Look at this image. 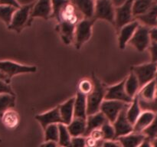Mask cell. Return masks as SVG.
Instances as JSON below:
<instances>
[{"instance_id":"cell-29","label":"cell","mask_w":157,"mask_h":147,"mask_svg":"<svg viewBox=\"0 0 157 147\" xmlns=\"http://www.w3.org/2000/svg\"><path fill=\"white\" fill-rule=\"evenodd\" d=\"M15 107V95L11 93L0 94V117L7 110Z\"/></svg>"},{"instance_id":"cell-27","label":"cell","mask_w":157,"mask_h":147,"mask_svg":"<svg viewBox=\"0 0 157 147\" xmlns=\"http://www.w3.org/2000/svg\"><path fill=\"white\" fill-rule=\"evenodd\" d=\"M124 85H125L126 92L130 97L133 98L138 93V90L140 89L139 81L136 75L132 71L130 72V75L127 78H125Z\"/></svg>"},{"instance_id":"cell-4","label":"cell","mask_w":157,"mask_h":147,"mask_svg":"<svg viewBox=\"0 0 157 147\" xmlns=\"http://www.w3.org/2000/svg\"><path fill=\"white\" fill-rule=\"evenodd\" d=\"M94 21V19L83 18L77 24L74 36V41L77 49L81 48L83 44L90 38Z\"/></svg>"},{"instance_id":"cell-25","label":"cell","mask_w":157,"mask_h":147,"mask_svg":"<svg viewBox=\"0 0 157 147\" xmlns=\"http://www.w3.org/2000/svg\"><path fill=\"white\" fill-rule=\"evenodd\" d=\"M156 80L154 79L140 89V92L137 93L138 97L141 100L150 102V101L153 100L154 98L155 95H156Z\"/></svg>"},{"instance_id":"cell-19","label":"cell","mask_w":157,"mask_h":147,"mask_svg":"<svg viewBox=\"0 0 157 147\" xmlns=\"http://www.w3.org/2000/svg\"><path fill=\"white\" fill-rule=\"evenodd\" d=\"M74 105H75V97H72L58 106V110L61 115L62 123L64 125H68L73 119Z\"/></svg>"},{"instance_id":"cell-13","label":"cell","mask_w":157,"mask_h":147,"mask_svg":"<svg viewBox=\"0 0 157 147\" xmlns=\"http://www.w3.org/2000/svg\"><path fill=\"white\" fill-rule=\"evenodd\" d=\"M52 15V6L51 0H37L35 2L32 12L31 20L35 18H41L44 19L51 18Z\"/></svg>"},{"instance_id":"cell-11","label":"cell","mask_w":157,"mask_h":147,"mask_svg":"<svg viewBox=\"0 0 157 147\" xmlns=\"http://www.w3.org/2000/svg\"><path fill=\"white\" fill-rule=\"evenodd\" d=\"M124 84H125V79L115 85L107 87L104 100L121 101V102H124L128 104H131L133 98L130 97L127 94Z\"/></svg>"},{"instance_id":"cell-22","label":"cell","mask_w":157,"mask_h":147,"mask_svg":"<svg viewBox=\"0 0 157 147\" xmlns=\"http://www.w3.org/2000/svg\"><path fill=\"white\" fill-rule=\"evenodd\" d=\"M155 115L156 113L151 111L142 112L133 125V132L142 133V132L151 123L154 119Z\"/></svg>"},{"instance_id":"cell-30","label":"cell","mask_w":157,"mask_h":147,"mask_svg":"<svg viewBox=\"0 0 157 147\" xmlns=\"http://www.w3.org/2000/svg\"><path fill=\"white\" fill-rule=\"evenodd\" d=\"M58 130H59V136H58V144L59 146L67 147L72 137L67 130V126L63 123H59Z\"/></svg>"},{"instance_id":"cell-50","label":"cell","mask_w":157,"mask_h":147,"mask_svg":"<svg viewBox=\"0 0 157 147\" xmlns=\"http://www.w3.org/2000/svg\"><path fill=\"white\" fill-rule=\"evenodd\" d=\"M156 79L157 80V70H156Z\"/></svg>"},{"instance_id":"cell-14","label":"cell","mask_w":157,"mask_h":147,"mask_svg":"<svg viewBox=\"0 0 157 147\" xmlns=\"http://www.w3.org/2000/svg\"><path fill=\"white\" fill-rule=\"evenodd\" d=\"M35 119L40 123V124H41V126L44 130L46 127L48 126L49 125H52V124L62 123L58 107H55L54 109L45 112V113L37 114L35 116Z\"/></svg>"},{"instance_id":"cell-34","label":"cell","mask_w":157,"mask_h":147,"mask_svg":"<svg viewBox=\"0 0 157 147\" xmlns=\"http://www.w3.org/2000/svg\"><path fill=\"white\" fill-rule=\"evenodd\" d=\"M139 104H140V106L141 110H142L143 111H151L155 113H157V80H156V95H155L153 100L150 101V102H147V101L141 100L139 99Z\"/></svg>"},{"instance_id":"cell-1","label":"cell","mask_w":157,"mask_h":147,"mask_svg":"<svg viewBox=\"0 0 157 147\" xmlns=\"http://www.w3.org/2000/svg\"><path fill=\"white\" fill-rule=\"evenodd\" d=\"M93 89L90 93L87 95V114H94L100 111L101 104L104 100L106 93V87L96 76L92 75Z\"/></svg>"},{"instance_id":"cell-41","label":"cell","mask_w":157,"mask_h":147,"mask_svg":"<svg viewBox=\"0 0 157 147\" xmlns=\"http://www.w3.org/2000/svg\"><path fill=\"white\" fill-rule=\"evenodd\" d=\"M0 5L12 6L15 9H18L21 6V5L17 2V0H0Z\"/></svg>"},{"instance_id":"cell-49","label":"cell","mask_w":157,"mask_h":147,"mask_svg":"<svg viewBox=\"0 0 157 147\" xmlns=\"http://www.w3.org/2000/svg\"><path fill=\"white\" fill-rule=\"evenodd\" d=\"M103 142H104V140H103V141H101V142H100L98 144V145H96V146H95V147H101V145H102Z\"/></svg>"},{"instance_id":"cell-12","label":"cell","mask_w":157,"mask_h":147,"mask_svg":"<svg viewBox=\"0 0 157 147\" xmlns=\"http://www.w3.org/2000/svg\"><path fill=\"white\" fill-rule=\"evenodd\" d=\"M127 108L123 110L113 123V126L115 130V139L133 132V126L129 122L126 115Z\"/></svg>"},{"instance_id":"cell-52","label":"cell","mask_w":157,"mask_h":147,"mask_svg":"<svg viewBox=\"0 0 157 147\" xmlns=\"http://www.w3.org/2000/svg\"><path fill=\"white\" fill-rule=\"evenodd\" d=\"M58 147H62V146H58Z\"/></svg>"},{"instance_id":"cell-32","label":"cell","mask_w":157,"mask_h":147,"mask_svg":"<svg viewBox=\"0 0 157 147\" xmlns=\"http://www.w3.org/2000/svg\"><path fill=\"white\" fill-rule=\"evenodd\" d=\"M16 9L12 6L0 5V20L9 26Z\"/></svg>"},{"instance_id":"cell-46","label":"cell","mask_w":157,"mask_h":147,"mask_svg":"<svg viewBox=\"0 0 157 147\" xmlns=\"http://www.w3.org/2000/svg\"><path fill=\"white\" fill-rule=\"evenodd\" d=\"M138 147H153L152 146V143H151V141L149 140L148 139L146 138L144 141L140 143V145H139Z\"/></svg>"},{"instance_id":"cell-37","label":"cell","mask_w":157,"mask_h":147,"mask_svg":"<svg viewBox=\"0 0 157 147\" xmlns=\"http://www.w3.org/2000/svg\"><path fill=\"white\" fill-rule=\"evenodd\" d=\"M67 147H85V138L82 136L72 137Z\"/></svg>"},{"instance_id":"cell-10","label":"cell","mask_w":157,"mask_h":147,"mask_svg":"<svg viewBox=\"0 0 157 147\" xmlns=\"http://www.w3.org/2000/svg\"><path fill=\"white\" fill-rule=\"evenodd\" d=\"M83 18H84L78 10L76 6L70 0V2L61 9L55 19L58 23H67V24L77 25V24Z\"/></svg>"},{"instance_id":"cell-17","label":"cell","mask_w":157,"mask_h":147,"mask_svg":"<svg viewBox=\"0 0 157 147\" xmlns=\"http://www.w3.org/2000/svg\"><path fill=\"white\" fill-rule=\"evenodd\" d=\"M87 96L78 90L75 97L74 118L87 119Z\"/></svg>"},{"instance_id":"cell-39","label":"cell","mask_w":157,"mask_h":147,"mask_svg":"<svg viewBox=\"0 0 157 147\" xmlns=\"http://www.w3.org/2000/svg\"><path fill=\"white\" fill-rule=\"evenodd\" d=\"M2 93H11V94H15L13 90L12 89L11 86L9 83L6 81H0V94Z\"/></svg>"},{"instance_id":"cell-31","label":"cell","mask_w":157,"mask_h":147,"mask_svg":"<svg viewBox=\"0 0 157 147\" xmlns=\"http://www.w3.org/2000/svg\"><path fill=\"white\" fill-rule=\"evenodd\" d=\"M44 141L45 142H55L58 143L59 130L58 124H52L44 129Z\"/></svg>"},{"instance_id":"cell-51","label":"cell","mask_w":157,"mask_h":147,"mask_svg":"<svg viewBox=\"0 0 157 147\" xmlns=\"http://www.w3.org/2000/svg\"><path fill=\"white\" fill-rule=\"evenodd\" d=\"M1 142H2V139H0V143H1Z\"/></svg>"},{"instance_id":"cell-44","label":"cell","mask_w":157,"mask_h":147,"mask_svg":"<svg viewBox=\"0 0 157 147\" xmlns=\"http://www.w3.org/2000/svg\"><path fill=\"white\" fill-rule=\"evenodd\" d=\"M150 36L151 41L157 42V26L150 29Z\"/></svg>"},{"instance_id":"cell-45","label":"cell","mask_w":157,"mask_h":147,"mask_svg":"<svg viewBox=\"0 0 157 147\" xmlns=\"http://www.w3.org/2000/svg\"><path fill=\"white\" fill-rule=\"evenodd\" d=\"M39 147H58V144L55 142H45Z\"/></svg>"},{"instance_id":"cell-7","label":"cell","mask_w":157,"mask_h":147,"mask_svg":"<svg viewBox=\"0 0 157 147\" xmlns=\"http://www.w3.org/2000/svg\"><path fill=\"white\" fill-rule=\"evenodd\" d=\"M133 0H126L125 2L118 7L115 8L114 26L120 30L123 26L134 21L133 15Z\"/></svg>"},{"instance_id":"cell-6","label":"cell","mask_w":157,"mask_h":147,"mask_svg":"<svg viewBox=\"0 0 157 147\" xmlns=\"http://www.w3.org/2000/svg\"><path fill=\"white\" fill-rule=\"evenodd\" d=\"M115 7L112 0H95L94 19L104 20L114 26Z\"/></svg>"},{"instance_id":"cell-2","label":"cell","mask_w":157,"mask_h":147,"mask_svg":"<svg viewBox=\"0 0 157 147\" xmlns=\"http://www.w3.org/2000/svg\"><path fill=\"white\" fill-rule=\"evenodd\" d=\"M35 2L30 4L21 6L16 9L12 16V21L8 26L9 29L13 30L16 32H20L25 27L30 26L32 21L31 20V12Z\"/></svg>"},{"instance_id":"cell-42","label":"cell","mask_w":157,"mask_h":147,"mask_svg":"<svg viewBox=\"0 0 157 147\" xmlns=\"http://www.w3.org/2000/svg\"><path fill=\"white\" fill-rule=\"evenodd\" d=\"M101 147H121V144L117 142H115L113 140H104Z\"/></svg>"},{"instance_id":"cell-28","label":"cell","mask_w":157,"mask_h":147,"mask_svg":"<svg viewBox=\"0 0 157 147\" xmlns=\"http://www.w3.org/2000/svg\"><path fill=\"white\" fill-rule=\"evenodd\" d=\"M154 3L153 0H133L132 9L134 18L146 13Z\"/></svg>"},{"instance_id":"cell-24","label":"cell","mask_w":157,"mask_h":147,"mask_svg":"<svg viewBox=\"0 0 157 147\" xmlns=\"http://www.w3.org/2000/svg\"><path fill=\"white\" fill-rule=\"evenodd\" d=\"M67 128L71 137L84 136L86 131V120L73 118L71 122L67 125Z\"/></svg>"},{"instance_id":"cell-21","label":"cell","mask_w":157,"mask_h":147,"mask_svg":"<svg viewBox=\"0 0 157 147\" xmlns=\"http://www.w3.org/2000/svg\"><path fill=\"white\" fill-rule=\"evenodd\" d=\"M136 19L150 28L157 26V3H154L146 13L136 17Z\"/></svg>"},{"instance_id":"cell-5","label":"cell","mask_w":157,"mask_h":147,"mask_svg":"<svg viewBox=\"0 0 157 147\" xmlns=\"http://www.w3.org/2000/svg\"><path fill=\"white\" fill-rule=\"evenodd\" d=\"M0 71L11 81L14 76L21 74L35 73L37 71V67L25 65L12 61H0Z\"/></svg>"},{"instance_id":"cell-16","label":"cell","mask_w":157,"mask_h":147,"mask_svg":"<svg viewBox=\"0 0 157 147\" xmlns=\"http://www.w3.org/2000/svg\"><path fill=\"white\" fill-rule=\"evenodd\" d=\"M107 121L108 120L107 119V118L101 111L98 112L94 114L87 116V119H86V131L84 136L87 137L89 136L90 132L93 131L94 130L101 129V126Z\"/></svg>"},{"instance_id":"cell-48","label":"cell","mask_w":157,"mask_h":147,"mask_svg":"<svg viewBox=\"0 0 157 147\" xmlns=\"http://www.w3.org/2000/svg\"><path fill=\"white\" fill-rule=\"evenodd\" d=\"M152 146L153 147H157V137L155 138L153 141L151 142Z\"/></svg>"},{"instance_id":"cell-20","label":"cell","mask_w":157,"mask_h":147,"mask_svg":"<svg viewBox=\"0 0 157 147\" xmlns=\"http://www.w3.org/2000/svg\"><path fill=\"white\" fill-rule=\"evenodd\" d=\"M146 139L143 133H133L117 138V140L121 144V147H138L141 142Z\"/></svg>"},{"instance_id":"cell-40","label":"cell","mask_w":157,"mask_h":147,"mask_svg":"<svg viewBox=\"0 0 157 147\" xmlns=\"http://www.w3.org/2000/svg\"><path fill=\"white\" fill-rule=\"evenodd\" d=\"M88 136H90L92 139L96 140L97 142H101V141L104 140L103 139V134L101 132V129H97V130H94L93 131L90 132Z\"/></svg>"},{"instance_id":"cell-9","label":"cell","mask_w":157,"mask_h":147,"mask_svg":"<svg viewBox=\"0 0 157 147\" xmlns=\"http://www.w3.org/2000/svg\"><path fill=\"white\" fill-rule=\"evenodd\" d=\"M129 105L130 104H125L121 101L104 100L100 107V111L105 116V117L110 123H113L120 113L123 110L127 108Z\"/></svg>"},{"instance_id":"cell-3","label":"cell","mask_w":157,"mask_h":147,"mask_svg":"<svg viewBox=\"0 0 157 147\" xmlns=\"http://www.w3.org/2000/svg\"><path fill=\"white\" fill-rule=\"evenodd\" d=\"M156 70L157 64L153 62L133 66L131 68V71L136 75L139 81L140 89L149 82L156 79Z\"/></svg>"},{"instance_id":"cell-8","label":"cell","mask_w":157,"mask_h":147,"mask_svg":"<svg viewBox=\"0 0 157 147\" xmlns=\"http://www.w3.org/2000/svg\"><path fill=\"white\" fill-rule=\"evenodd\" d=\"M150 29V28L144 24H139L131 39L129 41V44L134 47L138 51H144L146 49L148 48L151 43Z\"/></svg>"},{"instance_id":"cell-23","label":"cell","mask_w":157,"mask_h":147,"mask_svg":"<svg viewBox=\"0 0 157 147\" xmlns=\"http://www.w3.org/2000/svg\"><path fill=\"white\" fill-rule=\"evenodd\" d=\"M2 122L6 128L9 130H14L16 128L19 124L20 118L18 112L14 110L13 109L7 110L1 116Z\"/></svg>"},{"instance_id":"cell-35","label":"cell","mask_w":157,"mask_h":147,"mask_svg":"<svg viewBox=\"0 0 157 147\" xmlns=\"http://www.w3.org/2000/svg\"><path fill=\"white\" fill-rule=\"evenodd\" d=\"M103 134L104 140H114L115 139V130L113 125L107 121L104 124L101 128Z\"/></svg>"},{"instance_id":"cell-47","label":"cell","mask_w":157,"mask_h":147,"mask_svg":"<svg viewBox=\"0 0 157 147\" xmlns=\"http://www.w3.org/2000/svg\"><path fill=\"white\" fill-rule=\"evenodd\" d=\"M0 81H6V82L9 83V84H10V80L8 79L7 77L6 76V75L2 73L1 71H0Z\"/></svg>"},{"instance_id":"cell-18","label":"cell","mask_w":157,"mask_h":147,"mask_svg":"<svg viewBox=\"0 0 157 147\" xmlns=\"http://www.w3.org/2000/svg\"><path fill=\"white\" fill-rule=\"evenodd\" d=\"M84 18L94 19L95 0H71Z\"/></svg>"},{"instance_id":"cell-26","label":"cell","mask_w":157,"mask_h":147,"mask_svg":"<svg viewBox=\"0 0 157 147\" xmlns=\"http://www.w3.org/2000/svg\"><path fill=\"white\" fill-rule=\"evenodd\" d=\"M141 113H142V110H141L139 104V98L136 94L133 97L131 104H130V105H129L127 112H126V115H127V118L129 122L133 126L140 115L141 114Z\"/></svg>"},{"instance_id":"cell-15","label":"cell","mask_w":157,"mask_h":147,"mask_svg":"<svg viewBox=\"0 0 157 147\" xmlns=\"http://www.w3.org/2000/svg\"><path fill=\"white\" fill-rule=\"evenodd\" d=\"M140 22L134 20L132 22L123 26L119 30V36H118V44L120 49H124L127 43H129L132 36L134 34L135 31L139 26Z\"/></svg>"},{"instance_id":"cell-38","label":"cell","mask_w":157,"mask_h":147,"mask_svg":"<svg viewBox=\"0 0 157 147\" xmlns=\"http://www.w3.org/2000/svg\"><path fill=\"white\" fill-rule=\"evenodd\" d=\"M149 49H150V55H151V62L157 64V42L151 41L149 46Z\"/></svg>"},{"instance_id":"cell-43","label":"cell","mask_w":157,"mask_h":147,"mask_svg":"<svg viewBox=\"0 0 157 147\" xmlns=\"http://www.w3.org/2000/svg\"><path fill=\"white\" fill-rule=\"evenodd\" d=\"M103 141V140H102ZM100 142H97L90 136H87L85 139V147H95Z\"/></svg>"},{"instance_id":"cell-33","label":"cell","mask_w":157,"mask_h":147,"mask_svg":"<svg viewBox=\"0 0 157 147\" xmlns=\"http://www.w3.org/2000/svg\"><path fill=\"white\" fill-rule=\"evenodd\" d=\"M142 133L151 142L157 137V113L151 123L142 132Z\"/></svg>"},{"instance_id":"cell-36","label":"cell","mask_w":157,"mask_h":147,"mask_svg":"<svg viewBox=\"0 0 157 147\" xmlns=\"http://www.w3.org/2000/svg\"><path fill=\"white\" fill-rule=\"evenodd\" d=\"M93 86L94 84L92 82V80L83 79L78 84V91L87 96L92 90Z\"/></svg>"}]
</instances>
